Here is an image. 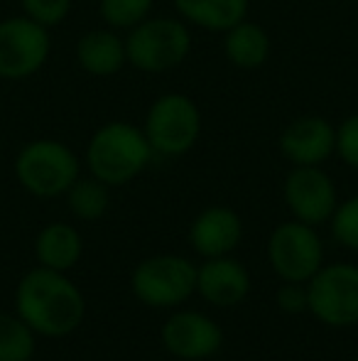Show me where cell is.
Returning a JSON list of instances; mask_svg holds the SVG:
<instances>
[{
	"instance_id": "1",
	"label": "cell",
	"mask_w": 358,
	"mask_h": 361,
	"mask_svg": "<svg viewBox=\"0 0 358 361\" xmlns=\"http://www.w3.org/2000/svg\"><path fill=\"white\" fill-rule=\"evenodd\" d=\"M15 310L44 337H67L82 327L87 314V300L64 273L52 268H34L15 290Z\"/></svg>"
},
{
	"instance_id": "2",
	"label": "cell",
	"mask_w": 358,
	"mask_h": 361,
	"mask_svg": "<svg viewBox=\"0 0 358 361\" xmlns=\"http://www.w3.org/2000/svg\"><path fill=\"white\" fill-rule=\"evenodd\" d=\"M153 155L143 126L130 121H108L89 138L87 167L103 185L120 187L143 175Z\"/></svg>"
},
{
	"instance_id": "3",
	"label": "cell",
	"mask_w": 358,
	"mask_h": 361,
	"mask_svg": "<svg viewBox=\"0 0 358 361\" xmlns=\"http://www.w3.org/2000/svg\"><path fill=\"white\" fill-rule=\"evenodd\" d=\"M15 180L32 197L54 200L69 192L82 177V160L67 143L57 138H37L15 155Z\"/></svg>"
},
{
	"instance_id": "4",
	"label": "cell",
	"mask_w": 358,
	"mask_h": 361,
	"mask_svg": "<svg viewBox=\"0 0 358 361\" xmlns=\"http://www.w3.org/2000/svg\"><path fill=\"white\" fill-rule=\"evenodd\" d=\"M128 67L145 74H165L181 67L191 52L189 25L181 18H145L125 32Z\"/></svg>"
},
{
	"instance_id": "5",
	"label": "cell",
	"mask_w": 358,
	"mask_h": 361,
	"mask_svg": "<svg viewBox=\"0 0 358 361\" xmlns=\"http://www.w3.org/2000/svg\"><path fill=\"white\" fill-rule=\"evenodd\" d=\"M201 109L196 101L179 91L160 94L150 104L143 121V130L155 155L179 157L186 155L201 135Z\"/></svg>"
},
{
	"instance_id": "6",
	"label": "cell",
	"mask_w": 358,
	"mask_h": 361,
	"mask_svg": "<svg viewBox=\"0 0 358 361\" xmlns=\"http://www.w3.org/2000/svg\"><path fill=\"white\" fill-rule=\"evenodd\" d=\"M52 37L44 25L27 15H10L0 20V79L25 81L47 64Z\"/></svg>"
},
{
	"instance_id": "7",
	"label": "cell",
	"mask_w": 358,
	"mask_h": 361,
	"mask_svg": "<svg viewBox=\"0 0 358 361\" xmlns=\"http://www.w3.org/2000/svg\"><path fill=\"white\" fill-rule=\"evenodd\" d=\"M270 266L282 281L309 283L324 261L321 238L314 226L305 221H285L270 233L268 241Z\"/></svg>"
},
{
	"instance_id": "8",
	"label": "cell",
	"mask_w": 358,
	"mask_h": 361,
	"mask_svg": "<svg viewBox=\"0 0 358 361\" xmlns=\"http://www.w3.org/2000/svg\"><path fill=\"white\" fill-rule=\"evenodd\" d=\"M196 271L181 256H155L135 268L130 286L135 298L150 307H174L196 290Z\"/></svg>"
},
{
	"instance_id": "9",
	"label": "cell",
	"mask_w": 358,
	"mask_h": 361,
	"mask_svg": "<svg viewBox=\"0 0 358 361\" xmlns=\"http://www.w3.org/2000/svg\"><path fill=\"white\" fill-rule=\"evenodd\" d=\"M309 312L329 327H351L358 322V266L334 263L319 268L307 283Z\"/></svg>"
},
{
	"instance_id": "10",
	"label": "cell",
	"mask_w": 358,
	"mask_h": 361,
	"mask_svg": "<svg viewBox=\"0 0 358 361\" xmlns=\"http://www.w3.org/2000/svg\"><path fill=\"white\" fill-rule=\"evenodd\" d=\"M285 204L297 221L309 226L329 221L339 204L334 180L321 170V165L292 167L285 177Z\"/></svg>"
},
{
	"instance_id": "11",
	"label": "cell",
	"mask_w": 358,
	"mask_h": 361,
	"mask_svg": "<svg viewBox=\"0 0 358 361\" xmlns=\"http://www.w3.org/2000/svg\"><path fill=\"white\" fill-rule=\"evenodd\" d=\"M277 145L292 167L324 165L336 152V126L324 116H300L282 128Z\"/></svg>"
},
{
	"instance_id": "12",
	"label": "cell",
	"mask_w": 358,
	"mask_h": 361,
	"mask_svg": "<svg viewBox=\"0 0 358 361\" xmlns=\"http://www.w3.org/2000/svg\"><path fill=\"white\" fill-rule=\"evenodd\" d=\"M224 334L211 317L201 312H174L162 327V344L177 359L196 361L214 357L221 349Z\"/></svg>"
},
{
	"instance_id": "13",
	"label": "cell",
	"mask_w": 358,
	"mask_h": 361,
	"mask_svg": "<svg viewBox=\"0 0 358 361\" xmlns=\"http://www.w3.org/2000/svg\"><path fill=\"white\" fill-rule=\"evenodd\" d=\"M243 238V221L229 207H209L191 221L189 241L204 258L229 256Z\"/></svg>"
},
{
	"instance_id": "14",
	"label": "cell",
	"mask_w": 358,
	"mask_h": 361,
	"mask_svg": "<svg viewBox=\"0 0 358 361\" xmlns=\"http://www.w3.org/2000/svg\"><path fill=\"white\" fill-rule=\"evenodd\" d=\"M74 57L89 76L106 79V76L118 74L123 67H128L125 35L108 27V25L87 30L74 44Z\"/></svg>"
},
{
	"instance_id": "15",
	"label": "cell",
	"mask_w": 358,
	"mask_h": 361,
	"mask_svg": "<svg viewBox=\"0 0 358 361\" xmlns=\"http://www.w3.org/2000/svg\"><path fill=\"white\" fill-rule=\"evenodd\" d=\"M196 290L206 302L216 307H234L243 302L250 290V276L243 263L234 258H209L204 266L196 271Z\"/></svg>"
},
{
	"instance_id": "16",
	"label": "cell",
	"mask_w": 358,
	"mask_h": 361,
	"mask_svg": "<svg viewBox=\"0 0 358 361\" xmlns=\"http://www.w3.org/2000/svg\"><path fill=\"white\" fill-rule=\"evenodd\" d=\"M270 49L272 42L268 30L248 18L224 32V54L236 69L255 72L270 59Z\"/></svg>"
},
{
	"instance_id": "17",
	"label": "cell",
	"mask_w": 358,
	"mask_h": 361,
	"mask_svg": "<svg viewBox=\"0 0 358 361\" xmlns=\"http://www.w3.org/2000/svg\"><path fill=\"white\" fill-rule=\"evenodd\" d=\"M177 18L206 32L224 35L236 23L248 18L250 0H172Z\"/></svg>"
},
{
	"instance_id": "18",
	"label": "cell",
	"mask_w": 358,
	"mask_h": 361,
	"mask_svg": "<svg viewBox=\"0 0 358 361\" xmlns=\"http://www.w3.org/2000/svg\"><path fill=\"white\" fill-rule=\"evenodd\" d=\"M84 253L82 233L72 226V224L54 221L47 224L34 238V256H37L39 266L52 268V271L67 273L79 263Z\"/></svg>"
},
{
	"instance_id": "19",
	"label": "cell",
	"mask_w": 358,
	"mask_h": 361,
	"mask_svg": "<svg viewBox=\"0 0 358 361\" xmlns=\"http://www.w3.org/2000/svg\"><path fill=\"white\" fill-rule=\"evenodd\" d=\"M110 187L103 185L101 180H96L94 175L79 177L67 192L69 209L82 221H96L108 212L110 207Z\"/></svg>"
},
{
	"instance_id": "20",
	"label": "cell",
	"mask_w": 358,
	"mask_h": 361,
	"mask_svg": "<svg viewBox=\"0 0 358 361\" xmlns=\"http://www.w3.org/2000/svg\"><path fill=\"white\" fill-rule=\"evenodd\" d=\"M34 329L20 314H0V361H30Z\"/></svg>"
},
{
	"instance_id": "21",
	"label": "cell",
	"mask_w": 358,
	"mask_h": 361,
	"mask_svg": "<svg viewBox=\"0 0 358 361\" xmlns=\"http://www.w3.org/2000/svg\"><path fill=\"white\" fill-rule=\"evenodd\" d=\"M155 0H98V15L108 27L128 32L153 13Z\"/></svg>"
},
{
	"instance_id": "22",
	"label": "cell",
	"mask_w": 358,
	"mask_h": 361,
	"mask_svg": "<svg viewBox=\"0 0 358 361\" xmlns=\"http://www.w3.org/2000/svg\"><path fill=\"white\" fill-rule=\"evenodd\" d=\"M329 221H331V233H334L336 241L341 246L358 251V195L341 202V204H336Z\"/></svg>"
},
{
	"instance_id": "23",
	"label": "cell",
	"mask_w": 358,
	"mask_h": 361,
	"mask_svg": "<svg viewBox=\"0 0 358 361\" xmlns=\"http://www.w3.org/2000/svg\"><path fill=\"white\" fill-rule=\"evenodd\" d=\"M74 0H20L23 15H27L30 20L44 25L47 30L59 27L64 20L72 13Z\"/></svg>"
},
{
	"instance_id": "24",
	"label": "cell",
	"mask_w": 358,
	"mask_h": 361,
	"mask_svg": "<svg viewBox=\"0 0 358 361\" xmlns=\"http://www.w3.org/2000/svg\"><path fill=\"white\" fill-rule=\"evenodd\" d=\"M336 155L358 170V114H351L336 126Z\"/></svg>"
},
{
	"instance_id": "25",
	"label": "cell",
	"mask_w": 358,
	"mask_h": 361,
	"mask_svg": "<svg viewBox=\"0 0 358 361\" xmlns=\"http://www.w3.org/2000/svg\"><path fill=\"white\" fill-rule=\"evenodd\" d=\"M277 307L285 314H302L309 310V290H307V283H292L285 281L280 286L275 295Z\"/></svg>"
},
{
	"instance_id": "26",
	"label": "cell",
	"mask_w": 358,
	"mask_h": 361,
	"mask_svg": "<svg viewBox=\"0 0 358 361\" xmlns=\"http://www.w3.org/2000/svg\"><path fill=\"white\" fill-rule=\"evenodd\" d=\"M356 361H358V359H356Z\"/></svg>"
}]
</instances>
